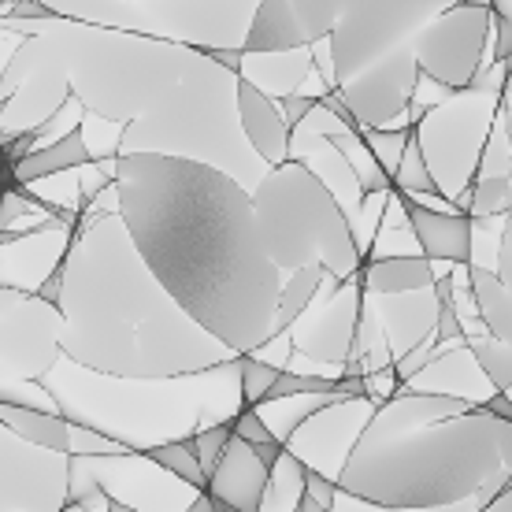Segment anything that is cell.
I'll list each match as a JSON object with an SVG mask.
<instances>
[{"instance_id": "1", "label": "cell", "mask_w": 512, "mask_h": 512, "mask_svg": "<svg viewBox=\"0 0 512 512\" xmlns=\"http://www.w3.org/2000/svg\"><path fill=\"white\" fill-rule=\"evenodd\" d=\"M116 212L164 290L234 353L271 342L286 271L264 249L242 182L190 156H112Z\"/></svg>"}, {"instance_id": "2", "label": "cell", "mask_w": 512, "mask_h": 512, "mask_svg": "<svg viewBox=\"0 0 512 512\" xmlns=\"http://www.w3.org/2000/svg\"><path fill=\"white\" fill-rule=\"evenodd\" d=\"M64 260L56 305L64 316L60 353L67 360L108 375L167 379L238 357L167 294L119 212H93Z\"/></svg>"}, {"instance_id": "3", "label": "cell", "mask_w": 512, "mask_h": 512, "mask_svg": "<svg viewBox=\"0 0 512 512\" xmlns=\"http://www.w3.org/2000/svg\"><path fill=\"white\" fill-rule=\"evenodd\" d=\"M512 483V420L468 397L397 386L372 409L338 487L375 509L483 512Z\"/></svg>"}, {"instance_id": "4", "label": "cell", "mask_w": 512, "mask_h": 512, "mask_svg": "<svg viewBox=\"0 0 512 512\" xmlns=\"http://www.w3.org/2000/svg\"><path fill=\"white\" fill-rule=\"evenodd\" d=\"M227 379H238L234 360L167 379H130V375L93 372L86 364L67 360L64 353L41 375L60 416L86 423L127 449H149L156 442L186 438L197 423L231 420L238 409H227L231 405V397H223Z\"/></svg>"}, {"instance_id": "5", "label": "cell", "mask_w": 512, "mask_h": 512, "mask_svg": "<svg viewBox=\"0 0 512 512\" xmlns=\"http://www.w3.org/2000/svg\"><path fill=\"white\" fill-rule=\"evenodd\" d=\"M253 212L268 256L282 271L323 264L334 279L360 282V245L327 182L301 160L268 167L253 190Z\"/></svg>"}, {"instance_id": "6", "label": "cell", "mask_w": 512, "mask_h": 512, "mask_svg": "<svg viewBox=\"0 0 512 512\" xmlns=\"http://www.w3.org/2000/svg\"><path fill=\"white\" fill-rule=\"evenodd\" d=\"M234 71L212 64L205 52L197 49L186 75L175 82V90L156 104L149 116L134 119L123 127L119 153H171L205 160V164L227 171L242 182L245 190H253L260 175L249 171L253 160H245L242 145H234L227 134L242 130L238 108H234Z\"/></svg>"}, {"instance_id": "7", "label": "cell", "mask_w": 512, "mask_h": 512, "mask_svg": "<svg viewBox=\"0 0 512 512\" xmlns=\"http://www.w3.org/2000/svg\"><path fill=\"white\" fill-rule=\"evenodd\" d=\"M461 0H290L305 41L331 45V82L342 86L386 52L405 49L427 19Z\"/></svg>"}, {"instance_id": "8", "label": "cell", "mask_w": 512, "mask_h": 512, "mask_svg": "<svg viewBox=\"0 0 512 512\" xmlns=\"http://www.w3.org/2000/svg\"><path fill=\"white\" fill-rule=\"evenodd\" d=\"M501 93H505V71L483 82V86L453 90L412 130L438 193L453 205L461 201L464 190L472 186L475 171H479V153L490 138Z\"/></svg>"}, {"instance_id": "9", "label": "cell", "mask_w": 512, "mask_h": 512, "mask_svg": "<svg viewBox=\"0 0 512 512\" xmlns=\"http://www.w3.org/2000/svg\"><path fill=\"white\" fill-rule=\"evenodd\" d=\"M494 12L490 4L461 0L412 34L409 49L423 78H435L446 90H468L472 86L483 49L490 45Z\"/></svg>"}, {"instance_id": "10", "label": "cell", "mask_w": 512, "mask_h": 512, "mask_svg": "<svg viewBox=\"0 0 512 512\" xmlns=\"http://www.w3.org/2000/svg\"><path fill=\"white\" fill-rule=\"evenodd\" d=\"M71 457L0 423V509H64Z\"/></svg>"}, {"instance_id": "11", "label": "cell", "mask_w": 512, "mask_h": 512, "mask_svg": "<svg viewBox=\"0 0 512 512\" xmlns=\"http://www.w3.org/2000/svg\"><path fill=\"white\" fill-rule=\"evenodd\" d=\"M60 305L38 294L0 308V379H41L60 360Z\"/></svg>"}, {"instance_id": "12", "label": "cell", "mask_w": 512, "mask_h": 512, "mask_svg": "<svg viewBox=\"0 0 512 512\" xmlns=\"http://www.w3.org/2000/svg\"><path fill=\"white\" fill-rule=\"evenodd\" d=\"M416 78H420V67L412 60V49L405 45V49L386 52L372 67H364L357 78L342 82L338 104L346 108V116L357 127H386V123L405 116V108L412 104Z\"/></svg>"}, {"instance_id": "13", "label": "cell", "mask_w": 512, "mask_h": 512, "mask_svg": "<svg viewBox=\"0 0 512 512\" xmlns=\"http://www.w3.org/2000/svg\"><path fill=\"white\" fill-rule=\"evenodd\" d=\"M264 483H268V468L253 453V442H245L242 435L231 431L216 468L208 472V483H205L208 509L256 512L260 509V498H264Z\"/></svg>"}, {"instance_id": "14", "label": "cell", "mask_w": 512, "mask_h": 512, "mask_svg": "<svg viewBox=\"0 0 512 512\" xmlns=\"http://www.w3.org/2000/svg\"><path fill=\"white\" fill-rule=\"evenodd\" d=\"M346 286L320 308V312H308L305 327H297V353H308L316 360H346L353 349V327H357V308H360V286L357 279H342ZM301 312V316H305Z\"/></svg>"}, {"instance_id": "15", "label": "cell", "mask_w": 512, "mask_h": 512, "mask_svg": "<svg viewBox=\"0 0 512 512\" xmlns=\"http://www.w3.org/2000/svg\"><path fill=\"white\" fill-rule=\"evenodd\" d=\"M234 108H238V123H242V134L253 145V153L268 167L282 164L290 156V127L275 101L253 78L238 75L234 78Z\"/></svg>"}, {"instance_id": "16", "label": "cell", "mask_w": 512, "mask_h": 512, "mask_svg": "<svg viewBox=\"0 0 512 512\" xmlns=\"http://www.w3.org/2000/svg\"><path fill=\"white\" fill-rule=\"evenodd\" d=\"M372 305L375 316H379V331H383V338H390V349L401 357L416 342L427 338V331L435 327L442 301L435 297L431 286H420V290H405V294H372Z\"/></svg>"}, {"instance_id": "17", "label": "cell", "mask_w": 512, "mask_h": 512, "mask_svg": "<svg viewBox=\"0 0 512 512\" xmlns=\"http://www.w3.org/2000/svg\"><path fill=\"white\" fill-rule=\"evenodd\" d=\"M412 238L423 249L427 260H446V264H468L472 256V219L461 212H435L427 205L405 201Z\"/></svg>"}, {"instance_id": "18", "label": "cell", "mask_w": 512, "mask_h": 512, "mask_svg": "<svg viewBox=\"0 0 512 512\" xmlns=\"http://www.w3.org/2000/svg\"><path fill=\"white\" fill-rule=\"evenodd\" d=\"M308 41L301 34L290 0H260L253 12V23L242 34L245 56H260V52H294L305 49Z\"/></svg>"}, {"instance_id": "19", "label": "cell", "mask_w": 512, "mask_h": 512, "mask_svg": "<svg viewBox=\"0 0 512 512\" xmlns=\"http://www.w3.org/2000/svg\"><path fill=\"white\" fill-rule=\"evenodd\" d=\"M93 156L86 149V138H82V130H71L64 138L49 141V145H41V149H30L26 156H19L12 167V179L15 186H26V182H38V179H49V175H60V171H71V167H86Z\"/></svg>"}, {"instance_id": "20", "label": "cell", "mask_w": 512, "mask_h": 512, "mask_svg": "<svg viewBox=\"0 0 512 512\" xmlns=\"http://www.w3.org/2000/svg\"><path fill=\"white\" fill-rule=\"evenodd\" d=\"M435 279V268L427 256H405V253H390L372 260L368 268L360 264V286L372 290V294H405V290H420V286H431Z\"/></svg>"}, {"instance_id": "21", "label": "cell", "mask_w": 512, "mask_h": 512, "mask_svg": "<svg viewBox=\"0 0 512 512\" xmlns=\"http://www.w3.org/2000/svg\"><path fill=\"white\" fill-rule=\"evenodd\" d=\"M323 279H327V268L323 264H301V268L286 271L279 290V301H275V320H271V338H279L282 331H290L301 312L312 305V297L320 294Z\"/></svg>"}, {"instance_id": "22", "label": "cell", "mask_w": 512, "mask_h": 512, "mask_svg": "<svg viewBox=\"0 0 512 512\" xmlns=\"http://www.w3.org/2000/svg\"><path fill=\"white\" fill-rule=\"evenodd\" d=\"M468 282H472V297H475V312L494 338H505L509 342L512 334V297H509V282H501L490 268H479V264H468Z\"/></svg>"}, {"instance_id": "23", "label": "cell", "mask_w": 512, "mask_h": 512, "mask_svg": "<svg viewBox=\"0 0 512 512\" xmlns=\"http://www.w3.org/2000/svg\"><path fill=\"white\" fill-rule=\"evenodd\" d=\"M0 423L12 427L15 435L26 438V442H38V446H45V449L67 453V416H60V412L0 401Z\"/></svg>"}, {"instance_id": "24", "label": "cell", "mask_w": 512, "mask_h": 512, "mask_svg": "<svg viewBox=\"0 0 512 512\" xmlns=\"http://www.w3.org/2000/svg\"><path fill=\"white\" fill-rule=\"evenodd\" d=\"M301 483H305V464L282 446V453L268 468V483H264L260 509H297V501H301Z\"/></svg>"}, {"instance_id": "25", "label": "cell", "mask_w": 512, "mask_h": 512, "mask_svg": "<svg viewBox=\"0 0 512 512\" xmlns=\"http://www.w3.org/2000/svg\"><path fill=\"white\" fill-rule=\"evenodd\" d=\"M331 145H334V153L346 160L349 171H353L357 186H364L368 193H386V190H390L386 171L375 164L372 149L364 145V138H360V134H353V130H338V134H331Z\"/></svg>"}, {"instance_id": "26", "label": "cell", "mask_w": 512, "mask_h": 512, "mask_svg": "<svg viewBox=\"0 0 512 512\" xmlns=\"http://www.w3.org/2000/svg\"><path fill=\"white\" fill-rule=\"evenodd\" d=\"M472 360L479 364V372L487 375V383H494L498 390H509L512 386V360H509V342L505 338H494V334L483 327V331H464L461 338Z\"/></svg>"}, {"instance_id": "27", "label": "cell", "mask_w": 512, "mask_h": 512, "mask_svg": "<svg viewBox=\"0 0 512 512\" xmlns=\"http://www.w3.org/2000/svg\"><path fill=\"white\" fill-rule=\"evenodd\" d=\"M149 461H156L160 468H167L171 475H179L182 483H190V487L205 490L208 475L201 472V461H197V453L190 446V435L186 438H171V442H156V446L141 449Z\"/></svg>"}, {"instance_id": "28", "label": "cell", "mask_w": 512, "mask_h": 512, "mask_svg": "<svg viewBox=\"0 0 512 512\" xmlns=\"http://www.w3.org/2000/svg\"><path fill=\"white\" fill-rule=\"evenodd\" d=\"M509 197H512V182L509 175H479L472 186V201H468V212L475 219H490L509 212Z\"/></svg>"}, {"instance_id": "29", "label": "cell", "mask_w": 512, "mask_h": 512, "mask_svg": "<svg viewBox=\"0 0 512 512\" xmlns=\"http://www.w3.org/2000/svg\"><path fill=\"white\" fill-rule=\"evenodd\" d=\"M394 182L401 193H409V197H416V193H438L435 179H431V171H427V164H423L420 156V145H416V138H412L409 130V141H405V153H401V164H397L394 171Z\"/></svg>"}, {"instance_id": "30", "label": "cell", "mask_w": 512, "mask_h": 512, "mask_svg": "<svg viewBox=\"0 0 512 512\" xmlns=\"http://www.w3.org/2000/svg\"><path fill=\"white\" fill-rule=\"evenodd\" d=\"M234 364H238V394H242V405H260L264 394H268L271 379L279 375V368L264 364V360L253 357V353H238Z\"/></svg>"}, {"instance_id": "31", "label": "cell", "mask_w": 512, "mask_h": 512, "mask_svg": "<svg viewBox=\"0 0 512 512\" xmlns=\"http://www.w3.org/2000/svg\"><path fill=\"white\" fill-rule=\"evenodd\" d=\"M360 138L372 149L375 164L386 171V179L394 182V171L401 164V153H405V141H409V130H379V127H360Z\"/></svg>"}, {"instance_id": "32", "label": "cell", "mask_w": 512, "mask_h": 512, "mask_svg": "<svg viewBox=\"0 0 512 512\" xmlns=\"http://www.w3.org/2000/svg\"><path fill=\"white\" fill-rule=\"evenodd\" d=\"M294 394H338V379H323V375H297V372H279L271 379L268 394L271 397H294ZM342 397V394H338Z\"/></svg>"}, {"instance_id": "33", "label": "cell", "mask_w": 512, "mask_h": 512, "mask_svg": "<svg viewBox=\"0 0 512 512\" xmlns=\"http://www.w3.org/2000/svg\"><path fill=\"white\" fill-rule=\"evenodd\" d=\"M123 442L93 431L86 423L67 420V457H90V453H123Z\"/></svg>"}, {"instance_id": "34", "label": "cell", "mask_w": 512, "mask_h": 512, "mask_svg": "<svg viewBox=\"0 0 512 512\" xmlns=\"http://www.w3.org/2000/svg\"><path fill=\"white\" fill-rule=\"evenodd\" d=\"M227 438H231V420H216V423H205L197 435H190V446L197 453V461H201V472H212L219 461V453L227 446Z\"/></svg>"}, {"instance_id": "35", "label": "cell", "mask_w": 512, "mask_h": 512, "mask_svg": "<svg viewBox=\"0 0 512 512\" xmlns=\"http://www.w3.org/2000/svg\"><path fill=\"white\" fill-rule=\"evenodd\" d=\"M334 483L331 475L316 472V468H305V483H301V501H297V509L301 512H327L334 501Z\"/></svg>"}, {"instance_id": "36", "label": "cell", "mask_w": 512, "mask_h": 512, "mask_svg": "<svg viewBox=\"0 0 512 512\" xmlns=\"http://www.w3.org/2000/svg\"><path fill=\"white\" fill-rule=\"evenodd\" d=\"M316 104H320L316 97H305V93H286L279 112H282V119H286V127L294 130V127H301L312 112H316Z\"/></svg>"}, {"instance_id": "37", "label": "cell", "mask_w": 512, "mask_h": 512, "mask_svg": "<svg viewBox=\"0 0 512 512\" xmlns=\"http://www.w3.org/2000/svg\"><path fill=\"white\" fill-rule=\"evenodd\" d=\"M435 338H446V342H461L464 338V320L453 312V305H442L435 316Z\"/></svg>"}, {"instance_id": "38", "label": "cell", "mask_w": 512, "mask_h": 512, "mask_svg": "<svg viewBox=\"0 0 512 512\" xmlns=\"http://www.w3.org/2000/svg\"><path fill=\"white\" fill-rule=\"evenodd\" d=\"M193 49H201L212 60V64H219V67H227V71H242V64H245V52H242V45H234V49H212V45H193Z\"/></svg>"}, {"instance_id": "39", "label": "cell", "mask_w": 512, "mask_h": 512, "mask_svg": "<svg viewBox=\"0 0 512 512\" xmlns=\"http://www.w3.org/2000/svg\"><path fill=\"white\" fill-rule=\"evenodd\" d=\"M26 34H19V30H12L8 23H0V78H4V67H8V60L15 56V49L23 45Z\"/></svg>"}, {"instance_id": "40", "label": "cell", "mask_w": 512, "mask_h": 512, "mask_svg": "<svg viewBox=\"0 0 512 512\" xmlns=\"http://www.w3.org/2000/svg\"><path fill=\"white\" fill-rule=\"evenodd\" d=\"M483 405H487L494 416H505V420H512V390H498V394H490Z\"/></svg>"}, {"instance_id": "41", "label": "cell", "mask_w": 512, "mask_h": 512, "mask_svg": "<svg viewBox=\"0 0 512 512\" xmlns=\"http://www.w3.org/2000/svg\"><path fill=\"white\" fill-rule=\"evenodd\" d=\"M490 12L498 15V19H509V0H490Z\"/></svg>"}]
</instances>
